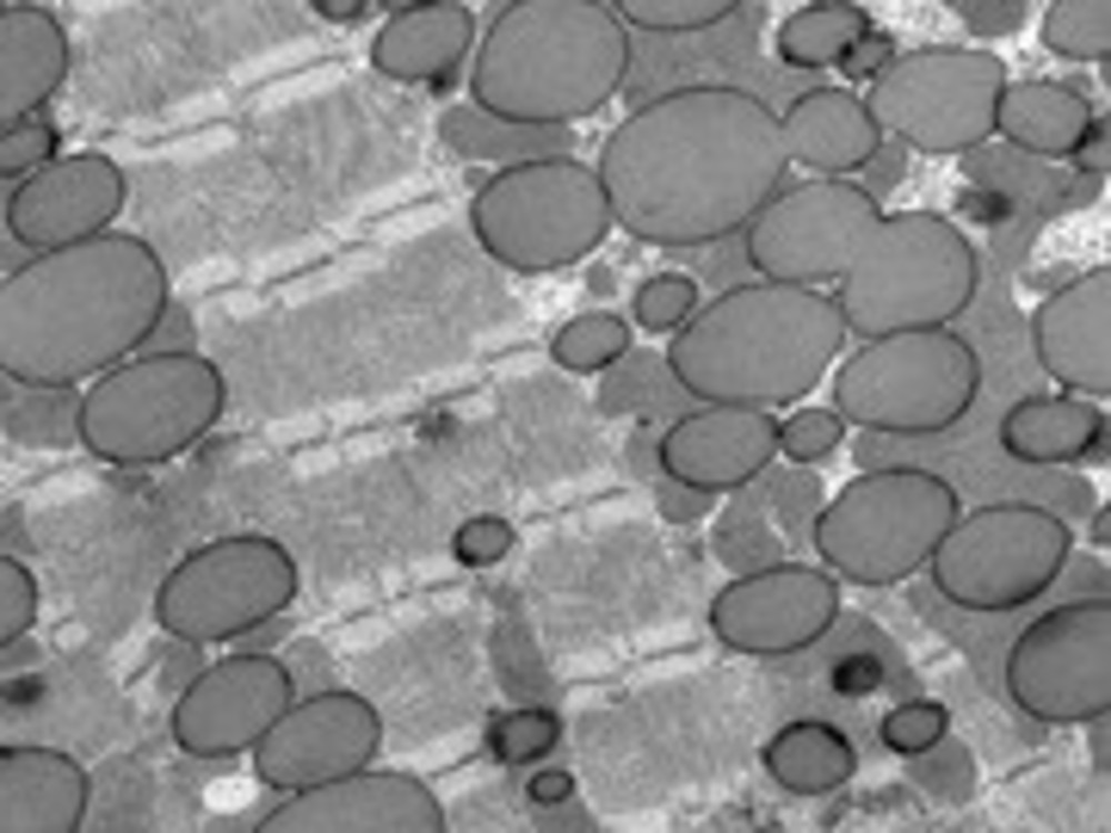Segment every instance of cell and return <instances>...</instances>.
I'll list each match as a JSON object with an SVG mask.
<instances>
[{"label":"cell","mask_w":1111,"mask_h":833,"mask_svg":"<svg viewBox=\"0 0 1111 833\" xmlns=\"http://www.w3.org/2000/svg\"><path fill=\"white\" fill-rule=\"evenodd\" d=\"M1109 421L1094 403L1071 394H1031L1002 415L998 441L1017 464L1047 469L1099 456Z\"/></svg>","instance_id":"cell-23"},{"label":"cell","mask_w":1111,"mask_h":833,"mask_svg":"<svg viewBox=\"0 0 1111 833\" xmlns=\"http://www.w3.org/2000/svg\"><path fill=\"white\" fill-rule=\"evenodd\" d=\"M440 807L413 776L366 769L293 793L257 823L256 832L430 833L442 831Z\"/></svg>","instance_id":"cell-17"},{"label":"cell","mask_w":1111,"mask_h":833,"mask_svg":"<svg viewBox=\"0 0 1111 833\" xmlns=\"http://www.w3.org/2000/svg\"><path fill=\"white\" fill-rule=\"evenodd\" d=\"M598 394L607 413L635 414L644 421L671 422L698 403L680 385L665 355L634 347L602 373Z\"/></svg>","instance_id":"cell-28"},{"label":"cell","mask_w":1111,"mask_h":833,"mask_svg":"<svg viewBox=\"0 0 1111 833\" xmlns=\"http://www.w3.org/2000/svg\"><path fill=\"white\" fill-rule=\"evenodd\" d=\"M1032 334L1043 369L1065 389L1098 398L1111 391V273L1094 268L1035 310Z\"/></svg>","instance_id":"cell-20"},{"label":"cell","mask_w":1111,"mask_h":833,"mask_svg":"<svg viewBox=\"0 0 1111 833\" xmlns=\"http://www.w3.org/2000/svg\"><path fill=\"white\" fill-rule=\"evenodd\" d=\"M556 722L541 713L509 717L494 732V745L510 760H524L542 754L556 735Z\"/></svg>","instance_id":"cell-39"},{"label":"cell","mask_w":1111,"mask_h":833,"mask_svg":"<svg viewBox=\"0 0 1111 833\" xmlns=\"http://www.w3.org/2000/svg\"><path fill=\"white\" fill-rule=\"evenodd\" d=\"M1060 513L1028 499L980 504L952 524L929 561L938 593L973 613H1005L1044 595L1071 560Z\"/></svg>","instance_id":"cell-10"},{"label":"cell","mask_w":1111,"mask_h":833,"mask_svg":"<svg viewBox=\"0 0 1111 833\" xmlns=\"http://www.w3.org/2000/svg\"><path fill=\"white\" fill-rule=\"evenodd\" d=\"M222 399L217 371L198 353L138 354L83 394L80 441L109 463H158L200 439Z\"/></svg>","instance_id":"cell-9"},{"label":"cell","mask_w":1111,"mask_h":833,"mask_svg":"<svg viewBox=\"0 0 1111 833\" xmlns=\"http://www.w3.org/2000/svg\"><path fill=\"white\" fill-rule=\"evenodd\" d=\"M761 475L728 493L711 526L712 554L735 578L787 560L789 550L769 515Z\"/></svg>","instance_id":"cell-27"},{"label":"cell","mask_w":1111,"mask_h":833,"mask_svg":"<svg viewBox=\"0 0 1111 833\" xmlns=\"http://www.w3.org/2000/svg\"><path fill=\"white\" fill-rule=\"evenodd\" d=\"M629 51L625 23L602 2H509L477 51L474 103L511 120L568 127L621 90Z\"/></svg>","instance_id":"cell-4"},{"label":"cell","mask_w":1111,"mask_h":833,"mask_svg":"<svg viewBox=\"0 0 1111 833\" xmlns=\"http://www.w3.org/2000/svg\"><path fill=\"white\" fill-rule=\"evenodd\" d=\"M289 631V620L279 614L259 623L231 642L236 651L266 653L264 650L279 643Z\"/></svg>","instance_id":"cell-46"},{"label":"cell","mask_w":1111,"mask_h":833,"mask_svg":"<svg viewBox=\"0 0 1111 833\" xmlns=\"http://www.w3.org/2000/svg\"><path fill=\"white\" fill-rule=\"evenodd\" d=\"M59 137L44 122L22 120L2 130L0 139V173L3 179L17 178L32 168L53 160Z\"/></svg>","instance_id":"cell-38"},{"label":"cell","mask_w":1111,"mask_h":833,"mask_svg":"<svg viewBox=\"0 0 1111 833\" xmlns=\"http://www.w3.org/2000/svg\"><path fill=\"white\" fill-rule=\"evenodd\" d=\"M961 515L955 486L920 464L861 471L829 501L812 549L833 572L863 586L895 584L929 563Z\"/></svg>","instance_id":"cell-5"},{"label":"cell","mask_w":1111,"mask_h":833,"mask_svg":"<svg viewBox=\"0 0 1111 833\" xmlns=\"http://www.w3.org/2000/svg\"><path fill=\"white\" fill-rule=\"evenodd\" d=\"M659 435H651L649 430L635 432L627 445V459L630 466L640 475L658 473L662 475L659 462Z\"/></svg>","instance_id":"cell-47"},{"label":"cell","mask_w":1111,"mask_h":833,"mask_svg":"<svg viewBox=\"0 0 1111 833\" xmlns=\"http://www.w3.org/2000/svg\"><path fill=\"white\" fill-rule=\"evenodd\" d=\"M979 280L972 251L928 215H880L834 298L849 331L868 340L941 327L971 302Z\"/></svg>","instance_id":"cell-6"},{"label":"cell","mask_w":1111,"mask_h":833,"mask_svg":"<svg viewBox=\"0 0 1111 833\" xmlns=\"http://www.w3.org/2000/svg\"><path fill=\"white\" fill-rule=\"evenodd\" d=\"M769 515L788 550L812 548L827 504L824 484L811 466L772 464L761 475Z\"/></svg>","instance_id":"cell-31"},{"label":"cell","mask_w":1111,"mask_h":833,"mask_svg":"<svg viewBox=\"0 0 1111 833\" xmlns=\"http://www.w3.org/2000/svg\"><path fill=\"white\" fill-rule=\"evenodd\" d=\"M847 421L834 409L805 407L778 423V449L791 464L810 466L832 454L845 436Z\"/></svg>","instance_id":"cell-34"},{"label":"cell","mask_w":1111,"mask_h":833,"mask_svg":"<svg viewBox=\"0 0 1111 833\" xmlns=\"http://www.w3.org/2000/svg\"><path fill=\"white\" fill-rule=\"evenodd\" d=\"M852 653L842 665L841 685L854 694H864L875 690L884 679V666L881 660L869 651Z\"/></svg>","instance_id":"cell-44"},{"label":"cell","mask_w":1111,"mask_h":833,"mask_svg":"<svg viewBox=\"0 0 1111 833\" xmlns=\"http://www.w3.org/2000/svg\"><path fill=\"white\" fill-rule=\"evenodd\" d=\"M82 397L74 385L27 382L2 373L1 430L28 449H69L80 441Z\"/></svg>","instance_id":"cell-26"},{"label":"cell","mask_w":1111,"mask_h":833,"mask_svg":"<svg viewBox=\"0 0 1111 833\" xmlns=\"http://www.w3.org/2000/svg\"><path fill=\"white\" fill-rule=\"evenodd\" d=\"M880 215L871 194L849 180H805L778 191L747 225L745 259L771 281H839Z\"/></svg>","instance_id":"cell-13"},{"label":"cell","mask_w":1111,"mask_h":833,"mask_svg":"<svg viewBox=\"0 0 1111 833\" xmlns=\"http://www.w3.org/2000/svg\"><path fill=\"white\" fill-rule=\"evenodd\" d=\"M1 646L26 635L38 615L39 593L30 570L9 554L0 562Z\"/></svg>","instance_id":"cell-36"},{"label":"cell","mask_w":1111,"mask_h":833,"mask_svg":"<svg viewBox=\"0 0 1111 833\" xmlns=\"http://www.w3.org/2000/svg\"><path fill=\"white\" fill-rule=\"evenodd\" d=\"M734 0H623L613 9L637 31L674 36L711 28L740 7Z\"/></svg>","instance_id":"cell-32"},{"label":"cell","mask_w":1111,"mask_h":833,"mask_svg":"<svg viewBox=\"0 0 1111 833\" xmlns=\"http://www.w3.org/2000/svg\"><path fill=\"white\" fill-rule=\"evenodd\" d=\"M289 670L268 653L236 651L198 673L172 713L179 747L199 759H223L256 746L292 704Z\"/></svg>","instance_id":"cell-15"},{"label":"cell","mask_w":1111,"mask_h":833,"mask_svg":"<svg viewBox=\"0 0 1111 833\" xmlns=\"http://www.w3.org/2000/svg\"><path fill=\"white\" fill-rule=\"evenodd\" d=\"M127 194L118 165L97 152L51 160L11 193L7 225L17 241L48 251L104 232Z\"/></svg>","instance_id":"cell-16"},{"label":"cell","mask_w":1111,"mask_h":833,"mask_svg":"<svg viewBox=\"0 0 1111 833\" xmlns=\"http://www.w3.org/2000/svg\"><path fill=\"white\" fill-rule=\"evenodd\" d=\"M778 423L769 410L699 403L660 433L661 473L718 496L730 493L773 464Z\"/></svg>","instance_id":"cell-18"},{"label":"cell","mask_w":1111,"mask_h":833,"mask_svg":"<svg viewBox=\"0 0 1111 833\" xmlns=\"http://www.w3.org/2000/svg\"><path fill=\"white\" fill-rule=\"evenodd\" d=\"M780 123L790 160L828 177L862 168L879 147V124L867 104L837 86L804 91Z\"/></svg>","instance_id":"cell-22"},{"label":"cell","mask_w":1111,"mask_h":833,"mask_svg":"<svg viewBox=\"0 0 1111 833\" xmlns=\"http://www.w3.org/2000/svg\"><path fill=\"white\" fill-rule=\"evenodd\" d=\"M327 251L323 240H308L297 245L289 247L274 252L263 264L262 271L267 277L277 275L296 270L299 267L317 259Z\"/></svg>","instance_id":"cell-45"},{"label":"cell","mask_w":1111,"mask_h":833,"mask_svg":"<svg viewBox=\"0 0 1111 833\" xmlns=\"http://www.w3.org/2000/svg\"><path fill=\"white\" fill-rule=\"evenodd\" d=\"M514 539L508 520L494 513H482L469 518L457 529L452 551L466 566L487 568L509 554Z\"/></svg>","instance_id":"cell-37"},{"label":"cell","mask_w":1111,"mask_h":833,"mask_svg":"<svg viewBox=\"0 0 1111 833\" xmlns=\"http://www.w3.org/2000/svg\"><path fill=\"white\" fill-rule=\"evenodd\" d=\"M471 215L484 252L530 274L580 261L613 223L597 170L570 153L500 168L480 187Z\"/></svg>","instance_id":"cell-8"},{"label":"cell","mask_w":1111,"mask_h":833,"mask_svg":"<svg viewBox=\"0 0 1111 833\" xmlns=\"http://www.w3.org/2000/svg\"><path fill=\"white\" fill-rule=\"evenodd\" d=\"M949 712L935 701L914 700L895 709L883 723L882 737L892 751L918 756L931 751L944 737Z\"/></svg>","instance_id":"cell-35"},{"label":"cell","mask_w":1111,"mask_h":833,"mask_svg":"<svg viewBox=\"0 0 1111 833\" xmlns=\"http://www.w3.org/2000/svg\"><path fill=\"white\" fill-rule=\"evenodd\" d=\"M790 158L780 117L725 84L675 87L631 110L598 167L613 222L663 248L745 229L778 192Z\"/></svg>","instance_id":"cell-1"},{"label":"cell","mask_w":1111,"mask_h":833,"mask_svg":"<svg viewBox=\"0 0 1111 833\" xmlns=\"http://www.w3.org/2000/svg\"><path fill=\"white\" fill-rule=\"evenodd\" d=\"M168 302L163 264L136 235L39 252L1 283V373L74 385L137 351Z\"/></svg>","instance_id":"cell-2"},{"label":"cell","mask_w":1111,"mask_h":833,"mask_svg":"<svg viewBox=\"0 0 1111 833\" xmlns=\"http://www.w3.org/2000/svg\"><path fill=\"white\" fill-rule=\"evenodd\" d=\"M1008 692L1032 719L1094 721L1111 706V602L1087 596L1052 605L1018 634L1005 663Z\"/></svg>","instance_id":"cell-12"},{"label":"cell","mask_w":1111,"mask_h":833,"mask_svg":"<svg viewBox=\"0 0 1111 833\" xmlns=\"http://www.w3.org/2000/svg\"><path fill=\"white\" fill-rule=\"evenodd\" d=\"M69 61L62 27L47 10L13 4L0 12V122L26 120L62 82Z\"/></svg>","instance_id":"cell-24"},{"label":"cell","mask_w":1111,"mask_h":833,"mask_svg":"<svg viewBox=\"0 0 1111 833\" xmlns=\"http://www.w3.org/2000/svg\"><path fill=\"white\" fill-rule=\"evenodd\" d=\"M848 331L834 298L761 278L699 307L672 334L665 359L698 403L769 410L808 395Z\"/></svg>","instance_id":"cell-3"},{"label":"cell","mask_w":1111,"mask_h":833,"mask_svg":"<svg viewBox=\"0 0 1111 833\" xmlns=\"http://www.w3.org/2000/svg\"><path fill=\"white\" fill-rule=\"evenodd\" d=\"M632 331L619 314L605 310L580 313L563 323L550 343V353L562 369L603 373L632 349Z\"/></svg>","instance_id":"cell-30"},{"label":"cell","mask_w":1111,"mask_h":833,"mask_svg":"<svg viewBox=\"0 0 1111 833\" xmlns=\"http://www.w3.org/2000/svg\"><path fill=\"white\" fill-rule=\"evenodd\" d=\"M718 495L685 482L660 475L654 501L661 518L673 525H691L707 518L717 506Z\"/></svg>","instance_id":"cell-40"},{"label":"cell","mask_w":1111,"mask_h":833,"mask_svg":"<svg viewBox=\"0 0 1111 833\" xmlns=\"http://www.w3.org/2000/svg\"><path fill=\"white\" fill-rule=\"evenodd\" d=\"M297 589V568L283 546L259 534L230 535L194 550L168 573L154 613L182 642H231L281 614Z\"/></svg>","instance_id":"cell-11"},{"label":"cell","mask_w":1111,"mask_h":833,"mask_svg":"<svg viewBox=\"0 0 1111 833\" xmlns=\"http://www.w3.org/2000/svg\"><path fill=\"white\" fill-rule=\"evenodd\" d=\"M441 131L459 154L501 168L570 153L577 141L569 127L511 120L477 103L451 109L442 121Z\"/></svg>","instance_id":"cell-25"},{"label":"cell","mask_w":1111,"mask_h":833,"mask_svg":"<svg viewBox=\"0 0 1111 833\" xmlns=\"http://www.w3.org/2000/svg\"><path fill=\"white\" fill-rule=\"evenodd\" d=\"M1090 541L1102 548L1110 544V505L1104 504L1091 519L1089 525Z\"/></svg>","instance_id":"cell-48"},{"label":"cell","mask_w":1111,"mask_h":833,"mask_svg":"<svg viewBox=\"0 0 1111 833\" xmlns=\"http://www.w3.org/2000/svg\"><path fill=\"white\" fill-rule=\"evenodd\" d=\"M196 340L189 312L178 303L168 302L137 353L194 352Z\"/></svg>","instance_id":"cell-41"},{"label":"cell","mask_w":1111,"mask_h":833,"mask_svg":"<svg viewBox=\"0 0 1111 833\" xmlns=\"http://www.w3.org/2000/svg\"><path fill=\"white\" fill-rule=\"evenodd\" d=\"M980 360L944 325L865 340L835 372L832 399L860 430L911 440L957 424L981 387Z\"/></svg>","instance_id":"cell-7"},{"label":"cell","mask_w":1111,"mask_h":833,"mask_svg":"<svg viewBox=\"0 0 1111 833\" xmlns=\"http://www.w3.org/2000/svg\"><path fill=\"white\" fill-rule=\"evenodd\" d=\"M697 282L678 271L649 277L637 289L632 313L637 323L651 333H675L699 309Z\"/></svg>","instance_id":"cell-33"},{"label":"cell","mask_w":1111,"mask_h":833,"mask_svg":"<svg viewBox=\"0 0 1111 833\" xmlns=\"http://www.w3.org/2000/svg\"><path fill=\"white\" fill-rule=\"evenodd\" d=\"M891 53L888 36L869 29L850 44L835 68L847 80L860 82L875 76Z\"/></svg>","instance_id":"cell-42"},{"label":"cell","mask_w":1111,"mask_h":833,"mask_svg":"<svg viewBox=\"0 0 1111 833\" xmlns=\"http://www.w3.org/2000/svg\"><path fill=\"white\" fill-rule=\"evenodd\" d=\"M870 29L867 13L848 1H815L792 12L779 27V58L799 70L835 67L850 44Z\"/></svg>","instance_id":"cell-29"},{"label":"cell","mask_w":1111,"mask_h":833,"mask_svg":"<svg viewBox=\"0 0 1111 833\" xmlns=\"http://www.w3.org/2000/svg\"><path fill=\"white\" fill-rule=\"evenodd\" d=\"M372 264L373 262L371 258H351L342 263L336 264L314 274H309L288 284L282 290V297L290 303L310 300L343 285L352 278L368 271Z\"/></svg>","instance_id":"cell-43"},{"label":"cell","mask_w":1111,"mask_h":833,"mask_svg":"<svg viewBox=\"0 0 1111 833\" xmlns=\"http://www.w3.org/2000/svg\"><path fill=\"white\" fill-rule=\"evenodd\" d=\"M90 782L67 753L44 746H2L0 832L78 831Z\"/></svg>","instance_id":"cell-21"},{"label":"cell","mask_w":1111,"mask_h":833,"mask_svg":"<svg viewBox=\"0 0 1111 833\" xmlns=\"http://www.w3.org/2000/svg\"><path fill=\"white\" fill-rule=\"evenodd\" d=\"M838 612L832 576L784 560L735 578L714 600L711 621L729 642L779 649L815 641Z\"/></svg>","instance_id":"cell-19"},{"label":"cell","mask_w":1111,"mask_h":833,"mask_svg":"<svg viewBox=\"0 0 1111 833\" xmlns=\"http://www.w3.org/2000/svg\"><path fill=\"white\" fill-rule=\"evenodd\" d=\"M380 739L367 700L326 689L292 702L254 746L253 765L270 787L304 792L366 769Z\"/></svg>","instance_id":"cell-14"}]
</instances>
